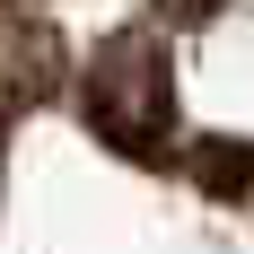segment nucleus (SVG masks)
Segmentation results:
<instances>
[{
    "label": "nucleus",
    "mask_w": 254,
    "mask_h": 254,
    "mask_svg": "<svg viewBox=\"0 0 254 254\" xmlns=\"http://www.w3.org/2000/svg\"><path fill=\"white\" fill-rule=\"evenodd\" d=\"M79 123L131 167H158L176 149V70H167V44L149 26H123L97 44V62L79 79Z\"/></svg>",
    "instance_id": "nucleus-1"
},
{
    "label": "nucleus",
    "mask_w": 254,
    "mask_h": 254,
    "mask_svg": "<svg viewBox=\"0 0 254 254\" xmlns=\"http://www.w3.org/2000/svg\"><path fill=\"white\" fill-rule=\"evenodd\" d=\"M62 35H53L26 0H0V114H18V105H44L62 88Z\"/></svg>",
    "instance_id": "nucleus-2"
},
{
    "label": "nucleus",
    "mask_w": 254,
    "mask_h": 254,
    "mask_svg": "<svg viewBox=\"0 0 254 254\" xmlns=\"http://www.w3.org/2000/svg\"><path fill=\"white\" fill-rule=\"evenodd\" d=\"M193 176H202L210 202H237V193L254 184V149L246 140H202V149H193Z\"/></svg>",
    "instance_id": "nucleus-3"
},
{
    "label": "nucleus",
    "mask_w": 254,
    "mask_h": 254,
    "mask_svg": "<svg viewBox=\"0 0 254 254\" xmlns=\"http://www.w3.org/2000/svg\"><path fill=\"white\" fill-rule=\"evenodd\" d=\"M219 9H228V0H158L167 26H202V18H219Z\"/></svg>",
    "instance_id": "nucleus-4"
}]
</instances>
